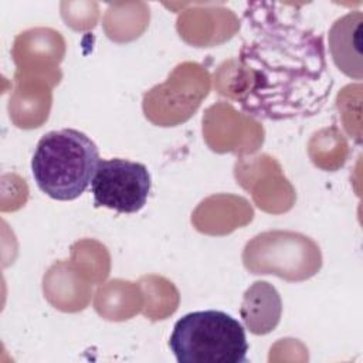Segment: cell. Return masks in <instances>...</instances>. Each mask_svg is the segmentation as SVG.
Here are the masks:
<instances>
[{"label": "cell", "mask_w": 363, "mask_h": 363, "mask_svg": "<svg viewBox=\"0 0 363 363\" xmlns=\"http://www.w3.org/2000/svg\"><path fill=\"white\" fill-rule=\"evenodd\" d=\"M279 3H250L238 54L240 108L258 119L288 121L318 113L333 88L323 37Z\"/></svg>", "instance_id": "1"}, {"label": "cell", "mask_w": 363, "mask_h": 363, "mask_svg": "<svg viewBox=\"0 0 363 363\" xmlns=\"http://www.w3.org/2000/svg\"><path fill=\"white\" fill-rule=\"evenodd\" d=\"M99 163L94 140L72 128L51 130L38 140L31 172L38 189L58 201L78 199L92 183Z\"/></svg>", "instance_id": "2"}, {"label": "cell", "mask_w": 363, "mask_h": 363, "mask_svg": "<svg viewBox=\"0 0 363 363\" xmlns=\"http://www.w3.org/2000/svg\"><path fill=\"white\" fill-rule=\"evenodd\" d=\"M169 346L179 363H242L248 342L242 325L221 311H197L180 318Z\"/></svg>", "instance_id": "3"}, {"label": "cell", "mask_w": 363, "mask_h": 363, "mask_svg": "<svg viewBox=\"0 0 363 363\" xmlns=\"http://www.w3.org/2000/svg\"><path fill=\"white\" fill-rule=\"evenodd\" d=\"M150 186V173L143 163L113 157L99 160L91 191L95 207L132 214L146 204Z\"/></svg>", "instance_id": "4"}, {"label": "cell", "mask_w": 363, "mask_h": 363, "mask_svg": "<svg viewBox=\"0 0 363 363\" xmlns=\"http://www.w3.org/2000/svg\"><path fill=\"white\" fill-rule=\"evenodd\" d=\"M362 23L359 10L337 18L329 31V51L335 65L347 77L362 79Z\"/></svg>", "instance_id": "5"}, {"label": "cell", "mask_w": 363, "mask_h": 363, "mask_svg": "<svg viewBox=\"0 0 363 363\" xmlns=\"http://www.w3.org/2000/svg\"><path fill=\"white\" fill-rule=\"evenodd\" d=\"M282 311L278 291L267 281L254 282L244 294L241 318L255 335H265L275 329Z\"/></svg>", "instance_id": "6"}]
</instances>
